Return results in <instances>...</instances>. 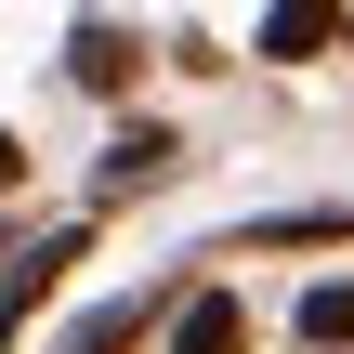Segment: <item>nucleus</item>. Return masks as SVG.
I'll return each instance as SVG.
<instances>
[{
    "instance_id": "f257e3e1",
    "label": "nucleus",
    "mask_w": 354,
    "mask_h": 354,
    "mask_svg": "<svg viewBox=\"0 0 354 354\" xmlns=\"http://www.w3.org/2000/svg\"><path fill=\"white\" fill-rule=\"evenodd\" d=\"M66 79H79V92H131V26L79 13V26H66Z\"/></svg>"
},
{
    "instance_id": "f03ea898",
    "label": "nucleus",
    "mask_w": 354,
    "mask_h": 354,
    "mask_svg": "<svg viewBox=\"0 0 354 354\" xmlns=\"http://www.w3.org/2000/svg\"><path fill=\"white\" fill-rule=\"evenodd\" d=\"M171 354H250V315H236V289H197V302L171 315Z\"/></svg>"
},
{
    "instance_id": "7ed1b4c3",
    "label": "nucleus",
    "mask_w": 354,
    "mask_h": 354,
    "mask_svg": "<svg viewBox=\"0 0 354 354\" xmlns=\"http://www.w3.org/2000/svg\"><path fill=\"white\" fill-rule=\"evenodd\" d=\"M289 328H302V342H354V276L302 289V302H289Z\"/></svg>"
},
{
    "instance_id": "20e7f679",
    "label": "nucleus",
    "mask_w": 354,
    "mask_h": 354,
    "mask_svg": "<svg viewBox=\"0 0 354 354\" xmlns=\"http://www.w3.org/2000/svg\"><path fill=\"white\" fill-rule=\"evenodd\" d=\"M131 328H145V302H105V315L66 328V354H131Z\"/></svg>"
},
{
    "instance_id": "39448f33",
    "label": "nucleus",
    "mask_w": 354,
    "mask_h": 354,
    "mask_svg": "<svg viewBox=\"0 0 354 354\" xmlns=\"http://www.w3.org/2000/svg\"><path fill=\"white\" fill-rule=\"evenodd\" d=\"M315 39H328V13H315V0H289V13H263V53H315Z\"/></svg>"
},
{
    "instance_id": "423d86ee",
    "label": "nucleus",
    "mask_w": 354,
    "mask_h": 354,
    "mask_svg": "<svg viewBox=\"0 0 354 354\" xmlns=\"http://www.w3.org/2000/svg\"><path fill=\"white\" fill-rule=\"evenodd\" d=\"M158 171H171V145H158V131H131V145L105 158V184H158Z\"/></svg>"
},
{
    "instance_id": "0eeeda50",
    "label": "nucleus",
    "mask_w": 354,
    "mask_h": 354,
    "mask_svg": "<svg viewBox=\"0 0 354 354\" xmlns=\"http://www.w3.org/2000/svg\"><path fill=\"white\" fill-rule=\"evenodd\" d=\"M13 171H26V145H13V131H0V184H13Z\"/></svg>"
}]
</instances>
